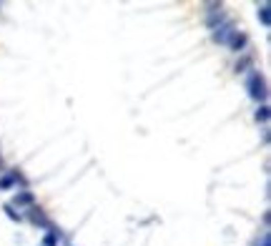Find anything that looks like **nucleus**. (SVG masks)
<instances>
[{"instance_id": "1", "label": "nucleus", "mask_w": 271, "mask_h": 246, "mask_svg": "<svg viewBox=\"0 0 271 246\" xmlns=\"http://www.w3.org/2000/svg\"><path fill=\"white\" fill-rule=\"evenodd\" d=\"M246 91H249V95H251L254 101H264L266 93H269V88H266V78H264L261 73H251L249 81H246Z\"/></svg>"}, {"instance_id": "2", "label": "nucleus", "mask_w": 271, "mask_h": 246, "mask_svg": "<svg viewBox=\"0 0 271 246\" xmlns=\"http://www.w3.org/2000/svg\"><path fill=\"white\" fill-rule=\"evenodd\" d=\"M236 33V26L234 23H224L221 28H213V43H221V45H226L229 43V38Z\"/></svg>"}, {"instance_id": "3", "label": "nucleus", "mask_w": 271, "mask_h": 246, "mask_svg": "<svg viewBox=\"0 0 271 246\" xmlns=\"http://www.w3.org/2000/svg\"><path fill=\"white\" fill-rule=\"evenodd\" d=\"M28 218L35 224V226H43V229H51V221H48V216L43 214L40 209H30L28 211Z\"/></svg>"}, {"instance_id": "4", "label": "nucleus", "mask_w": 271, "mask_h": 246, "mask_svg": "<svg viewBox=\"0 0 271 246\" xmlns=\"http://www.w3.org/2000/svg\"><path fill=\"white\" fill-rule=\"evenodd\" d=\"M226 45H229V48H231V51H241V48H243V45H246V35H243V33H234V35H231V38H229V43H226Z\"/></svg>"}, {"instance_id": "5", "label": "nucleus", "mask_w": 271, "mask_h": 246, "mask_svg": "<svg viewBox=\"0 0 271 246\" xmlns=\"http://www.w3.org/2000/svg\"><path fill=\"white\" fill-rule=\"evenodd\" d=\"M15 206H30L33 204V193L30 191H20V193H15Z\"/></svg>"}, {"instance_id": "6", "label": "nucleus", "mask_w": 271, "mask_h": 246, "mask_svg": "<svg viewBox=\"0 0 271 246\" xmlns=\"http://www.w3.org/2000/svg\"><path fill=\"white\" fill-rule=\"evenodd\" d=\"M20 176H18V171H13V174H8V176H0V188L5 191V188H10V186H15Z\"/></svg>"}, {"instance_id": "7", "label": "nucleus", "mask_w": 271, "mask_h": 246, "mask_svg": "<svg viewBox=\"0 0 271 246\" xmlns=\"http://www.w3.org/2000/svg\"><path fill=\"white\" fill-rule=\"evenodd\" d=\"M271 8H269V3H261V8H259V20H261V26H269L271 23Z\"/></svg>"}, {"instance_id": "8", "label": "nucleus", "mask_w": 271, "mask_h": 246, "mask_svg": "<svg viewBox=\"0 0 271 246\" xmlns=\"http://www.w3.org/2000/svg\"><path fill=\"white\" fill-rule=\"evenodd\" d=\"M58 241H60L58 231H48V234L43 236V246H58Z\"/></svg>"}, {"instance_id": "9", "label": "nucleus", "mask_w": 271, "mask_h": 246, "mask_svg": "<svg viewBox=\"0 0 271 246\" xmlns=\"http://www.w3.org/2000/svg\"><path fill=\"white\" fill-rule=\"evenodd\" d=\"M206 23H209V28H216V23H224V10L218 8V13H211L206 18Z\"/></svg>"}, {"instance_id": "10", "label": "nucleus", "mask_w": 271, "mask_h": 246, "mask_svg": "<svg viewBox=\"0 0 271 246\" xmlns=\"http://www.w3.org/2000/svg\"><path fill=\"white\" fill-rule=\"evenodd\" d=\"M3 209H5V214L10 216V218H13V221H20V218H23V216H20V214H15V209H13V206H10V204H5V206H3Z\"/></svg>"}, {"instance_id": "11", "label": "nucleus", "mask_w": 271, "mask_h": 246, "mask_svg": "<svg viewBox=\"0 0 271 246\" xmlns=\"http://www.w3.org/2000/svg\"><path fill=\"white\" fill-rule=\"evenodd\" d=\"M266 118H269V108H266V106H261V108H259V111H256V121H266Z\"/></svg>"}, {"instance_id": "12", "label": "nucleus", "mask_w": 271, "mask_h": 246, "mask_svg": "<svg viewBox=\"0 0 271 246\" xmlns=\"http://www.w3.org/2000/svg\"><path fill=\"white\" fill-rule=\"evenodd\" d=\"M269 234H264V236H261V241H259V246H269Z\"/></svg>"}, {"instance_id": "13", "label": "nucleus", "mask_w": 271, "mask_h": 246, "mask_svg": "<svg viewBox=\"0 0 271 246\" xmlns=\"http://www.w3.org/2000/svg\"><path fill=\"white\" fill-rule=\"evenodd\" d=\"M0 171H3V156H0Z\"/></svg>"}]
</instances>
